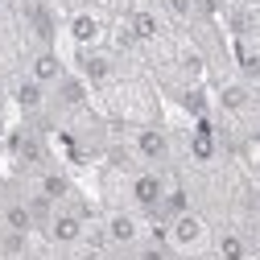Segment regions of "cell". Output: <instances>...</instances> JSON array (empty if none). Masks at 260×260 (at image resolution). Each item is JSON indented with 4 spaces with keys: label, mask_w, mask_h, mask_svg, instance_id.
<instances>
[{
    "label": "cell",
    "mask_w": 260,
    "mask_h": 260,
    "mask_svg": "<svg viewBox=\"0 0 260 260\" xmlns=\"http://www.w3.org/2000/svg\"><path fill=\"white\" fill-rule=\"evenodd\" d=\"M166 236H170V248L194 252V248H203V240H207V223L194 215V211H182V215H174L166 223Z\"/></svg>",
    "instance_id": "cell-1"
},
{
    "label": "cell",
    "mask_w": 260,
    "mask_h": 260,
    "mask_svg": "<svg viewBox=\"0 0 260 260\" xmlns=\"http://www.w3.org/2000/svg\"><path fill=\"white\" fill-rule=\"evenodd\" d=\"M133 153L141 161H149V166H161V161H170V137L157 124H145L133 133Z\"/></svg>",
    "instance_id": "cell-2"
},
{
    "label": "cell",
    "mask_w": 260,
    "mask_h": 260,
    "mask_svg": "<svg viewBox=\"0 0 260 260\" xmlns=\"http://www.w3.org/2000/svg\"><path fill=\"white\" fill-rule=\"evenodd\" d=\"M83 211H71V207H58L54 215H50V223H46V232H50V240L54 244H62V248H67V244H79L83 240Z\"/></svg>",
    "instance_id": "cell-3"
},
{
    "label": "cell",
    "mask_w": 260,
    "mask_h": 260,
    "mask_svg": "<svg viewBox=\"0 0 260 260\" xmlns=\"http://www.w3.org/2000/svg\"><path fill=\"white\" fill-rule=\"evenodd\" d=\"M166 178L161 174H153V170H145V174H137L133 178V203L141 207V211H153L157 215V207H161V199H166Z\"/></svg>",
    "instance_id": "cell-4"
},
{
    "label": "cell",
    "mask_w": 260,
    "mask_h": 260,
    "mask_svg": "<svg viewBox=\"0 0 260 260\" xmlns=\"http://www.w3.org/2000/svg\"><path fill=\"white\" fill-rule=\"evenodd\" d=\"M62 75H67V71H62V58H58L50 46H42L34 58H29V79H38L42 87H58Z\"/></svg>",
    "instance_id": "cell-5"
},
{
    "label": "cell",
    "mask_w": 260,
    "mask_h": 260,
    "mask_svg": "<svg viewBox=\"0 0 260 260\" xmlns=\"http://www.w3.org/2000/svg\"><path fill=\"white\" fill-rule=\"evenodd\" d=\"M104 232H108V244H116V248H133V244L141 240V223L128 215V211H112L108 223H104Z\"/></svg>",
    "instance_id": "cell-6"
},
{
    "label": "cell",
    "mask_w": 260,
    "mask_h": 260,
    "mask_svg": "<svg viewBox=\"0 0 260 260\" xmlns=\"http://www.w3.org/2000/svg\"><path fill=\"white\" fill-rule=\"evenodd\" d=\"M67 29H71L75 46H83V50H95V46H100V38H104V21L95 17V13H71Z\"/></svg>",
    "instance_id": "cell-7"
},
{
    "label": "cell",
    "mask_w": 260,
    "mask_h": 260,
    "mask_svg": "<svg viewBox=\"0 0 260 260\" xmlns=\"http://www.w3.org/2000/svg\"><path fill=\"white\" fill-rule=\"evenodd\" d=\"M112 54H100V50H87L83 54V79L91 83V87H108L112 83Z\"/></svg>",
    "instance_id": "cell-8"
},
{
    "label": "cell",
    "mask_w": 260,
    "mask_h": 260,
    "mask_svg": "<svg viewBox=\"0 0 260 260\" xmlns=\"http://www.w3.org/2000/svg\"><path fill=\"white\" fill-rule=\"evenodd\" d=\"M0 219H5V232H17V236H29L38 227L34 211H29V203H9L5 211H0Z\"/></svg>",
    "instance_id": "cell-9"
},
{
    "label": "cell",
    "mask_w": 260,
    "mask_h": 260,
    "mask_svg": "<svg viewBox=\"0 0 260 260\" xmlns=\"http://www.w3.org/2000/svg\"><path fill=\"white\" fill-rule=\"evenodd\" d=\"M13 100H17L21 112H38V108L46 104V87H42L38 79H21L17 91H13Z\"/></svg>",
    "instance_id": "cell-10"
},
{
    "label": "cell",
    "mask_w": 260,
    "mask_h": 260,
    "mask_svg": "<svg viewBox=\"0 0 260 260\" xmlns=\"http://www.w3.org/2000/svg\"><path fill=\"white\" fill-rule=\"evenodd\" d=\"M219 104H223V112H232V116H244V112L252 108V91H248L244 83H227V87L219 91Z\"/></svg>",
    "instance_id": "cell-11"
},
{
    "label": "cell",
    "mask_w": 260,
    "mask_h": 260,
    "mask_svg": "<svg viewBox=\"0 0 260 260\" xmlns=\"http://www.w3.org/2000/svg\"><path fill=\"white\" fill-rule=\"evenodd\" d=\"M248 252H252V244H248L240 232H223V236L215 240V256H219V260H248Z\"/></svg>",
    "instance_id": "cell-12"
},
{
    "label": "cell",
    "mask_w": 260,
    "mask_h": 260,
    "mask_svg": "<svg viewBox=\"0 0 260 260\" xmlns=\"http://www.w3.org/2000/svg\"><path fill=\"white\" fill-rule=\"evenodd\" d=\"M190 153H194V161H211V157H215V133H211V124H207V120L194 128V137H190Z\"/></svg>",
    "instance_id": "cell-13"
},
{
    "label": "cell",
    "mask_w": 260,
    "mask_h": 260,
    "mask_svg": "<svg viewBox=\"0 0 260 260\" xmlns=\"http://www.w3.org/2000/svg\"><path fill=\"white\" fill-rule=\"evenodd\" d=\"M182 211H190L186 190H182V186H170V190H166V199H161V207H157V215L170 223V219H174V215H182Z\"/></svg>",
    "instance_id": "cell-14"
},
{
    "label": "cell",
    "mask_w": 260,
    "mask_h": 260,
    "mask_svg": "<svg viewBox=\"0 0 260 260\" xmlns=\"http://www.w3.org/2000/svg\"><path fill=\"white\" fill-rule=\"evenodd\" d=\"M38 194H46V199L58 207V203L71 194V182L62 178V174H42V182H38Z\"/></svg>",
    "instance_id": "cell-15"
},
{
    "label": "cell",
    "mask_w": 260,
    "mask_h": 260,
    "mask_svg": "<svg viewBox=\"0 0 260 260\" xmlns=\"http://www.w3.org/2000/svg\"><path fill=\"white\" fill-rule=\"evenodd\" d=\"M128 29H133L137 42H153V38H157V17H153V13H133Z\"/></svg>",
    "instance_id": "cell-16"
},
{
    "label": "cell",
    "mask_w": 260,
    "mask_h": 260,
    "mask_svg": "<svg viewBox=\"0 0 260 260\" xmlns=\"http://www.w3.org/2000/svg\"><path fill=\"white\" fill-rule=\"evenodd\" d=\"M58 95H62V104L67 108H79L83 104V79H71V75H62V83H58Z\"/></svg>",
    "instance_id": "cell-17"
},
{
    "label": "cell",
    "mask_w": 260,
    "mask_h": 260,
    "mask_svg": "<svg viewBox=\"0 0 260 260\" xmlns=\"http://www.w3.org/2000/svg\"><path fill=\"white\" fill-rule=\"evenodd\" d=\"M236 62H240V71H244L248 79H256V75H260V54H256V50L236 46Z\"/></svg>",
    "instance_id": "cell-18"
},
{
    "label": "cell",
    "mask_w": 260,
    "mask_h": 260,
    "mask_svg": "<svg viewBox=\"0 0 260 260\" xmlns=\"http://www.w3.org/2000/svg\"><path fill=\"white\" fill-rule=\"evenodd\" d=\"M34 29H38V38H42V42H50V38H54V21H50V13H46V9H34Z\"/></svg>",
    "instance_id": "cell-19"
},
{
    "label": "cell",
    "mask_w": 260,
    "mask_h": 260,
    "mask_svg": "<svg viewBox=\"0 0 260 260\" xmlns=\"http://www.w3.org/2000/svg\"><path fill=\"white\" fill-rule=\"evenodd\" d=\"M166 9H170L178 21H186V17L194 13V0H166Z\"/></svg>",
    "instance_id": "cell-20"
},
{
    "label": "cell",
    "mask_w": 260,
    "mask_h": 260,
    "mask_svg": "<svg viewBox=\"0 0 260 260\" xmlns=\"http://www.w3.org/2000/svg\"><path fill=\"white\" fill-rule=\"evenodd\" d=\"M186 108L203 116V108H207V104H203V91H186Z\"/></svg>",
    "instance_id": "cell-21"
},
{
    "label": "cell",
    "mask_w": 260,
    "mask_h": 260,
    "mask_svg": "<svg viewBox=\"0 0 260 260\" xmlns=\"http://www.w3.org/2000/svg\"><path fill=\"white\" fill-rule=\"evenodd\" d=\"M252 256L260 260V232H256V240H252Z\"/></svg>",
    "instance_id": "cell-22"
},
{
    "label": "cell",
    "mask_w": 260,
    "mask_h": 260,
    "mask_svg": "<svg viewBox=\"0 0 260 260\" xmlns=\"http://www.w3.org/2000/svg\"><path fill=\"white\" fill-rule=\"evenodd\" d=\"M252 83H256V91H260V75H256V79H252Z\"/></svg>",
    "instance_id": "cell-23"
},
{
    "label": "cell",
    "mask_w": 260,
    "mask_h": 260,
    "mask_svg": "<svg viewBox=\"0 0 260 260\" xmlns=\"http://www.w3.org/2000/svg\"><path fill=\"white\" fill-rule=\"evenodd\" d=\"M0 128H5V112H0Z\"/></svg>",
    "instance_id": "cell-24"
},
{
    "label": "cell",
    "mask_w": 260,
    "mask_h": 260,
    "mask_svg": "<svg viewBox=\"0 0 260 260\" xmlns=\"http://www.w3.org/2000/svg\"><path fill=\"white\" fill-rule=\"evenodd\" d=\"M248 5H260V0H248Z\"/></svg>",
    "instance_id": "cell-25"
},
{
    "label": "cell",
    "mask_w": 260,
    "mask_h": 260,
    "mask_svg": "<svg viewBox=\"0 0 260 260\" xmlns=\"http://www.w3.org/2000/svg\"><path fill=\"white\" fill-rule=\"evenodd\" d=\"M0 5H5V0H0Z\"/></svg>",
    "instance_id": "cell-26"
}]
</instances>
